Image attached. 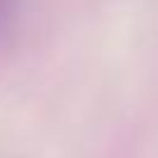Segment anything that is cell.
I'll return each mask as SVG.
<instances>
[{
  "label": "cell",
  "instance_id": "6da1fadb",
  "mask_svg": "<svg viewBox=\"0 0 158 158\" xmlns=\"http://www.w3.org/2000/svg\"><path fill=\"white\" fill-rule=\"evenodd\" d=\"M21 12H23V0H0V65L16 47Z\"/></svg>",
  "mask_w": 158,
  "mask_h": 158
}]
</instances>
